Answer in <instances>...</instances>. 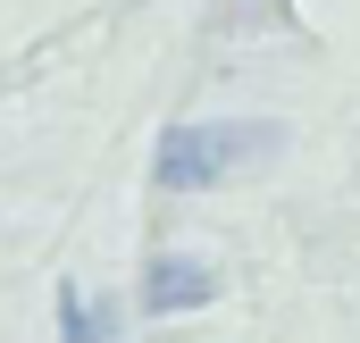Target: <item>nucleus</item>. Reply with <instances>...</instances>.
<instances>
[{"mask_svg":"<svg viewBox=\"0 0 360 343\" xmlns=\"http://www.w3.org/2000/svg\"><path fill=\"white\" fill-rule=\"evenodd\" d=\"M59 335H68V343H109V310L84 302L76 285H59Z\"/></svg>","mask_w":360,"mask_h":343,"instance_id":"obj_3","label":"nucleus"},{"mask_svg":"<svg viewBox=\"0 0 360 343\" xmlns=\"http://www.w3.org/2000/svg\"><path fill=\"white\" fill-rule=\"evenodd\" d=\"M201 302H218V268H201V259H151V276H143V310L151 318H176V310H201Z\"/></svg>","mask_w":360,"mask_h":343,"instance_id":"obj_2","label":"nucleus"},{"mask_svg":"<svg viewBox=\"0 0 360 343\" xmlns=\"http://www.w3.org/2000/svg\"><path fill=\"white\" fill-rule=\"evenodd\" d=\"M260 143H269L260 126L184 117V126H168V134H160V184H168V193H201V184H218L226 168H243Z\"/></svg>","mask_w":360,"mask_h":343,"instance_id":"obj_1","label":"nucleus"}]
</instances>
